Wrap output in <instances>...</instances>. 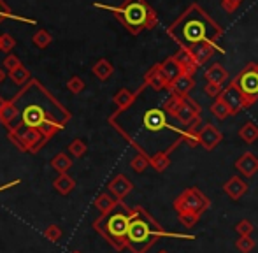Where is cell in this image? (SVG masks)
Wrapping results in <instances>:
<instances>
[{"instance_id": "cell-1", "label": "cell", "mask_w": 258, "mask_h": 253, "mask_svg": "<svg viewBox=\"0 0 258 253\" xmlns=\"http://www.w3.org/2000/svg\"><path fill=\"white\" fill-rule=\"evenodd\" d=\"M20 111V125L37 129L46 139H51L71 121L72 114L39 83L32 79L11 99Z\"/></svg>"}, {"instance_id": "cell-2", "label": "cell", "mask_w": 258, "mask_h": 253, "mask_svg": "<svg viewBox=\"0 0 258 253\" xmlns=\"http://www.w3.org/2000/svg\"><path fill=\"white\" fill-rule=\"evenodd\" d=\"M169 37L179 44V48H191L197 44H213L216 48L218 41L223 35V28L209 13L199 4H190L176 21L167 28Z\"/></svg>"}, {"instance_id": "cell-3", "label": "cell", "mask_w": 258, "mask_h": 253, "mask_svg": "<svg viewBox=\"0 0 258 253\" xmlns=\"http://www.w3.org/2000/svg\"><path fill=\"white\" fill-rule=\"evenodd\" d=\"M162 237L195 239V236H188V234L167 232L160 225V222H156L150 215L148 209H144L143 206H136L132 222H130L128 227V234H126V248L130 250V253H148V250Z\"/></svg>"}, {"instance_id": "cell-4", "label": "cell", "mask_w": 258, "mask_h": 253, "mask_svg": "<svg viewBox=\"0 0 258 253\" xmlns=\"http://www.w3.org/2000/svg\"><path fill=\"white\" fill-rule=\"evenodd\" d=\"M99 9H105L114 14V18L130 32L132 35H139L143 30H153L158 25V14L146 0H123L121 6H105L95 4Z\"/></svg>"}, {"instance_id": "cell-5", "label": "cell", "mask_w": 258, "mask_h": 253, "mask_svg": "<svg viewBox=\"0 0 258 253\" xmlns=\"http://www.w3.org/2000/svg\"><path fill=\"white\" fill-rule=\"evenodd\" d=\"M134 216V208H128L123 201L118 202L114 209L107 215H100L93 222V229L114 248L116 251H123L126 248V234Z\"/></svg>"}, {"instance_id": "cell-6", "label": "cell", "mask_w": 258, "mask_h": 253, "mask_svg": "<svg viewBox=\"0 0 258 253\" xmlns=\"http://www.w3.org/2000/svg\"><path fill=\"white\" fill-rule=\"evenodd\" d=\"M172 206L177 215H194L197 218H201L211 208V201L204 192H201L197 186H190L179 197L174 199Z\"/></svg>"}, {"instance_id": "cell-7", "label": "cell", "mask_w": 258, "mask_h": 253, "mask_svg": "<svg viewBox=\"0 0 258 253\" xmlns=\"http://www.w3.org/2000/svg\"><path fill=\"white\" fill-rule=\"evenodd\" d=\"M234 79L244 95L246 107L253 106L258 100V62H249Z\"/></svg>"}, {"instance_id": "cell-8", "label": "cell", "mask_w": 258, "mask_h": 253, "mask_svg": "<svg viewBox=\"0 0 258 253\" xmlns=\"http://www.w3.org/2000/svg\"><path fill=\"white\" fill-rule=\"evenodd\" d=\"M141 126L148 134H158L162 130H174V132H177L181 136V132H183V129H174L169 123L167 113L162 107H151V109L144 111L143 116H141Z\"/></svg>"}, {"instance_id": "cell-9", "label": "cell", "mask_w": 258, "mask_h": 253, "mask_svg": "<svg viewBox=\"0 0 258 253\" xmlns=\"http://www.w3.org/2000/svg\"><path fill=\"white\" fill-rule=\"evenodd\" d=\"M11 132H14L23 141L25 148H27V153H32V155L39 153V151L46 146V143H48V139H46L37 129H30V126L18 125L16 129H13Z\"/></svg>"}, {"instance_id": "cell-10", "label": "cell", "mask_w": 258, "mask_h": 253, "mask_svg": "<svg viewBox=\"0 0 258 253\" xmlns=\"http://www.w3.org/2000/svg\"><path fill=\"white\" fill-rule=\"evenodd\" d=\"M220 99L228 106L232 116H237V114L241 113L242 109H248V107H246L244 95H242V92L239 90L235 79H232V81L228 83L227 86H225L223 92H221V95H220Z\"/></svg>"}, {"instance_id": "cell-11", "label": "cell", "mask_w": 258, "mask_h": 253, "mask_svg": "<svg viewBox=\"0 0 258 253\" xmlns=\"http://www.w3.org/2000/svg\"><path fill=\"white\" fill-rule=\"evenodd\" d=\"M201 113H202V107L188 95L183 99V104H181L179 111H177V114H176V120L183 126H190L197 120H201Z\"/></svg>"}, {"instance_id": "cell-12", "label": "cell", "mask_w": 258, "mask_h": 253, "mask_svg": "<svg viewBox=\"0 0 258 253\" xmlns=\"http://www.w3.org/2000/svg\"><path fill=\"white\" fill-rule=\"evenodd\" d=\"M146 88H148L146 83H144V85L141 86L137 92H130L128 88H119L118 92H116V95L112 97V100H114V106H116L114 113H123V111L130 109V107L136 104V100L141 97V93H143Z\"/></svg>"}, {"instance_id": "cell-13", "label": "cell", "mask_w": 258, "mask_h": 253, "mask_svg": "<svg viewBox=\"0 0 258 253\" xmlns=\"http://www.w3.org/2000/svg\"><path fill=\"white\" fill-rule=\"evenodd\" d=\"M181 143H183V137L179 136L172 144H170L169 148H165L163 151H156L153 157L150 158V165H151V167H153L156 172H165L167 167L170 165V153H172V151L176 150V148L179 146Z\"/></svg>"}, {"instance_id": "cell-14", "label": "cell", "mask_w": 258, "mask_h": 253, "mask_svg": "<svg viewBox=\"0 0 258 253\" xmlns=\"http://www.w3.org/2000/svg\"><path fill=\"white\" fill-rule=\"evenodd\" d=\"M107 190H109V194H111L114 199H118V201H123V199H125L126 195H128L130 192L134 190V183L130 181V179L126 178L125 174H116L114 178L109 181Z\"/></svg>"}, {"instance_id": "cell-15", "label": "cell", "mask_w": 258, "mask_h": 253, "mask_svg": "<svg viewBox=\"0 0 258 253\" xmlns=\"http://www.w3.org/2000/svg\"><path fill=\"white\" fill-rule=\"evenodd\" d=\"M144 83H146L151 90H155V92H163V90L169 92V88H170V83L167 81V78L163 76L162 69H160V64L153 65V67L144 74Z\"/></svg>"}, {"instance_id": "cell-16", "label": "cell", "mask_w": 258, "mask_h": 253, "mask_svg": "<svg viewBox=\"0 0 258 253\" xmlns=\"http://www.w3.org/2000/svg\"><path fill=\"white\" fill-rule=\"evenodd\" d=\"M234 167L241 172L244 178H253L258 172V157L253 151H246L235 160Z\"/></svg>"}, {"instance_id": "cell-17", "label": "cell", "mask_w": 258, "mask_h": 253, "mask_svg": "<svg viewBox=\"0 0 258 253\" xmlns=\"http://www.w3.org/2000/svg\"><path fill=\"white\" fill-rule=\"evenodd\" d=\"M223 141V134L213 123H204L201 129V146L207 151H213Z\"/></svg>"}, {"instance_id": "cell-18", "label": "cell", "mask_w": 258, "mask_h": 253, "mask_svg": "<svg viewBox=\"0 0 258 253\" xmlns=\"http://www.w3.org/2000/svg\"><path fill=\"white\" fill-rule=\"evenodd\" d=\"M184 49H186V48H184ZM188 51L191 53V56L195 58V62H197V65L201 67V65H204V64L209 62L216 51L223 53L225 49L223 48H216V46H213V44H206V42H204V44L191 46V48H188Z\"/></svg>"}, {"instance_id": "cell-19", "label": "cell", "mask_w": 258, "mask_h": 253, "mask_svg": "<svg viewBox=\"0 0 258 253\" xmlns=\"http://www.w3.org/2000/svg\"><path fill=\"white\" fill-rule=\"evenodd\" d=\"M223 192L232 199V201H239L242 195L248 194V183L241 178V176H232L230 179L223 183Z\"/></svg>"}, {"instance_id": "cell-20", "label": "cell", "mask_w": 258, "mask_h": 253, "mask_svg": "<svg viewBox=\"0 0 258 253\" xmlns=\"http://www.w3.org/2000/svg\"><path fill=\"white\" fill-rule=\"evenodd\" d=\"M0 123L7 126V130H13L20 125V111L13 100H6L4 107L0 109Z\"/></svg>"}, {"instance_id": "cell-21", "label": "cell", "mask_w": 258, "mask_h": 253, "mask_svg": "<svg viewBox=\"0 0 258 253\" xmlns=\"http://www.w3.org/2000/svg\"><path fill=\"white\" fill-rule=\"evenodd\" d=\"M195 88V79L194 76H188V74H181L176 81L170 85V93H176L179 97H188L191 93V90Z\"/></svg>"}, {"instance_id": "cell-22", "label": "cell", "mask_w": 258, "mask_h": 253, "mask_svg": "<svg viewBox=\"0 0 258 253\" xmlns=\"http://www.w3.org/2000/svg\"><path fill=\"white\" fill-rule=\"evenodd\" d=\"M174 58L177 60V64L181 65V69H183V74H188V76H194L195 72H197L199 65L195 62V58L191 56V53L188 51V49L184 48H179V51L174 55Z\"/></svg>"}, {"instance_id": "cell-23", "label": "cell", "mask_w": 258, "mask_h": 253, "mask_svg": "<svg viewBox=\"0 0 258 253\" xmlns=\"http://www.w3.org/2000/svg\"><path fill=\"white\" fill-rule=\"evenodd\" d=\"M160 69H162L163 76H165L167 81H169L170 85H172V83L176 81L181 74H183V69H181V65L177 64V60L174 58V56H169V58L163 60V62L160 64Z\"/></svg>"}, {"instance_id": "cell-24", "label": "cell", "mask_w": 258, "mask_h": 253, "mask_svg": "<svg viewBox=\"0 0 258 253\" xmlns=\"http://www.w3.org/2000/svg\"><path fill=\"white\" fill-rule=\"evenodd\" d=\"M206 81L207 83H214V85H223L225 81L228 79V71L223 67L221 64L214 62L207 67L206 71Z\"/></svg>"}, {"instance_id": "cell-25", "label": "cell", "mask_w": 258, "mask_h": 253, "mask_svg": "<svg viewBox=\"0 0 258 253\" xmlns=\"http://www.w3.org/2000/svg\"><path fill=\"white\" fill-rule=\"evenodd\" d=\"M201 120H197L195 123H191L190 126H186V129H183V132H181V137H183V141L188 144L190 148H197L199 144H201Z\"/></svg>"}, {"instance_id": "cell-26", "label": "cell", "mask_w": 258, "mask_h": 253, "mask_svg": "<svg viewBox=\"0 0 258 253\" xmlns=\"http://www.w3.org/2000/svg\"><path fill=\"white\" fill-rule=\"evenodd\" d=\"M92 72L95 78L100 79V81H107V79L112 76V72H114V67H112V64L109 62L107 58H100L93 64Z\"/></svg>"}, {"instance_id": "cell-27", "label": "cell", "mask_w": 258, "mask_h": 253, "mask_svg": "<svg viewBox=\"0 0 258 253\" xmlns=\"http://www.w3.org/2000/svg\"><path fill=\"white\" fill-rule=\"evenodd\" d=\"M118 199H114L111 194H100L95 199V208L100 211V215H107V213H111L118 206Z\"/></svg>"}, {"instance_id": "cell-28", "label": "cell", "mask_w": 258, "mask_h": 253, "mask_svg": "<svg viewBox=\"0 0 258 253\" xmlns=\"http://www.w3.org/2000/svg\"><path fill=\"white\" fill-rule=\"evenodd\" d=\"M53 186L58 194L69 195L72 190L76 188V181H74V178H71L69 174H58V178L53 181Z\"/></svg>"}, {"instance_id": "cell-29", "label": "cell", "mask_w": 258, "mask_h": 253, "mask_svg": "<svg viewBox=\"0 0 258 253\" xmlns=\"http://www.w3.org/2000/svg\"><path fill=\"white\" fill-rule=\"evenodd\" d=\"M239 137H241L246 144L256 143L258 141V125L253 123V121H246V123L239 129Z\"/></svg>"}, {"instance_id": "cell-30", "label": "cell", "mask_w": 258, "mask_h": 253, "mask_svg": "<svg viewBox=\"0 0 258 253\" xmlns=\"http://www.w3.org/2000/svg\"><path fill=\"white\" fill-rule=\"evenodd\" d=\"M183 99L184 97H179V95H176V93H170V95L167 97L165 102H163V106H162V109L167 113V116L176 118L177 111H179L181 104H183Z\"/></svg>"}, {"instance_id": "cell-31", "label": "cell", "mask_w": 258, "mask_h": 253, "mask_svg": "<svg viewBox=\"0 0 258 253\" xmlns=\"http://www.w3.org/2000/svg\"><path fill=\"white\" fill-rule=\"evenodd\" d=\"M51 167L58 174H67L69 169L72 167V158L67 153H58L51 160Z\"/></svg>"}, {"instance_id": "cell-32", "label": "cell", "mask_w": 258, "mask_h": 253, "mask_svg": "<svg viewBox=\"0 0 258 253\" xmlns=\"http://www.w3.org/2000/svg\"><path fill=\"white\" fill-rule=\"evenodd\" d=\"M9 78H11V81H13L14 85H20V86H25V85H28V83L32 81L30 71H28L25 65H21V67L16 69V71L9 72Z\"/></svg>"}, {"instance_id": "cell-33", "label": "cell", "mask_w": 258, "mask_h": 253, "mask_svg": "<svg viewBox=\"0 0 258 253\" xmlns=\"http://www.w3.org/2000/svg\"><path fill=\"white\" fill-rule=\"evenodd\" d=\"M209 109H211V114H213L214 118H218V120H225V118L232 116L228 106L220 99V97H218V99H214V102L211 104Z\"/></svg>"}, {"instance_id": "cell-34", "label": "cell", "mask_w": 258, "mask_h": 253, "mask_svg": "<svg viewBox=\"0 0 258 253\" xmlns=\"http://www.w3.org/2000/svg\"><path fill=\"white\" fill-rule=\"evenodd\" d=\"M4 20H16V21H25V23H30V25H35V20H30V18H23V16H16L9 7L6 6L4 0H0V23Z\"/></svg>"}, {"instance_id": "cell-35", "label": "cell", "mask_w": 258, "mask_h": 253, "mask_svg": "<svg viewBox=\"0 0 258 253\" xmlns=\"http://www.w3.org/2000/svg\"><path fill=\"white\" fill-rule=\"evenodd\" d=\"M34 44H35V48H39V49H46L49 44L53 42V35L49 34L48 30H44V28H41L39 32H35L34 34Z\"/></svg>"}, {"instance_id": "cell-36", "label": "cell", "mask_w": 258, "mask_h": 253, "mask_svg": "<svg viewBox=\"0 0 258 253\" xmlns=\"http://www.w3.org/2000/svg\"><path fill=\"white\" fill-rule=\"evenodd\" d=\"M130 167L134 169V172L141 174V172H144L150 167V157H146V155H143V153H137L136 157L130 160Z\"/></svg>"}, {"instance_id": "cell-37", "label": "cell", "mask_w": 258, "mask_h": 253, "mask_svg": "<svg viewBox=\"0 0 258 253\" xmlns=\"http://www.w3.org/2000/svg\"><path fill=\"white\" fill-rule=\"evenodd\" d=\"M86 151H88V146H86V143L83 139H74L71 144H69V153L74 155L76 158L85 157Z\"/></svg>"}, {"instance_id": "cell-38", "label": "cell", "mask_w": 258, "mask_h": 253, "mask_svg": "<svg viewBox=\"0 0 258 253\" xmlns=\"http://www.w3.org/2000/svg\"><path fill=\"white\" fill-rule=\"evenodd\" d=\"M255 239H251V236H242L239 237L237 241H235V248H237V251L241 253H249L255 248Z\"/></svg>"}, {"instance_id": "cell-39", "label": "cell", "mask_w": 258, "mask_h": 253, "mask_svg": "<svg viewBox=\"0 0 258 253\" xmlns=\"http://www.w3.org/2000/svg\"><path fill=\"white\" fill-rule=\"evenodd\" d=\"M61 229L56 225V223H51V225H48L44 229V237L48 241H51V243H58V241L61 239Z\"/></svg>"}, {"instance_id": "cell-40", "label": "cell", "mask_w": 258, "mask_h": 253, "mask_svg": "<svg viewBox=\"0 0 258 253\" xmlns=\"http://www.w3.org/2000/svg\"><path fill=\"white\" fill-rule=\"evenodd\" d=\"M253 230H255V225H253V223L249 222V220H246V218L235 223V232L239 234V237H242V236H251Z\"/></svg>"}, {"instance_id": "cell-41", "label": "cell", "mask_w": 258, "mask_h": 253, "mask_svg": "<svg viewBox=\"0 0 258 253\" xmlns=\"http://www.w3.org/2000/svg\"><path fill=\"white\" fill-rule=\"evenodd\" d=\"M67 88L71 93L78 95V93H81L83 90H85V81H83V78H79V76H72L67 81Z\"/></svg>"}, {"instance_id": "cell-42", "label": "cell", "mask_w": 258, "mask_h": 253, "mask_svg": "<svg viewBox=\"0 0 258 253\" xmlns=\"http://www.w3.org/2000/svg\"><path fill=\"white\" fill-rule=\"evenodd\" d=\"M21 65H23V64H21V60L18 58L16 55H13V53H11V55H7L6 58H4V69H6V71H9V72L20 69Z\"/></svg>"}, {"instance_id": "cell-43", "label": "cell", "mask_w": 258, "mask_h": 253, "mask_svg": "<svg viewBox=\"0 0 258 253\" xmlns=\"http://www.w3.org/2000/svg\"><path fill=\"white\" fill-rule=\"evenodd\" d=\"M225 86L223 85H214V83H207L204 86V92L207 97H211V99H218V97L221 95V92H223Z\"/></svg>"}, {"instance_id": "cell-44", "label": "cell", "mask_w": 258, "mask_h": 253, "mask_svg": "<svg viewBox=\"0 0 258 253\" xmlns=\"http://www.w3.org/2000/svg\"><path fill=\"white\" fill-rule=\"evenodd\" d=\"M14 46H16V39L11 34H2V51L11 55V49H13Z\"/></svg>"}, {"instance_id": "cell-45", "label": "cell", "mask_w": 258, "mask_h": 253, "mask_svg": "<svg viewBox=\"0 0 258 253\" xmlns=\"http://www.w3.org/2000/svg\"><path fill=\"white\" fill-rule=\"evenodd\" d=\"M177 220H179L181 225L186 227V229H194L195 223L201 218H197V216H194V215H177Z\"/></svg>"}, {"instance_id": "cell-46", "label": "cell", "mask_w": 258, "mask_h": 253, "mask_svg": "<svg viewBox=\"0 0 258 253\" xmlns=\"http://www.w3.org/2000/svg\"><path fill=\"white\" fill-rule=\"evenodd\" d=\"M220 2H221V7H223L228 14H232L237 11V7L241 6L244 0H220Z\"/></svg>"}, {"instance_id": "cell-47", "label": "cell", "mask_w": 258, "mask_h": 253, "mask_svg": "<svg viewBox=\"0 0 258 253\" xmlns=\"http://www.w3.org/2000/svg\"><path fill=\"white\" fill-rule=\"evenodd\" d=\"M18 183H20V179H14V181H11V183H7L6 186H2V188H0V192H4V190H7V188H11V186H16Z\"/></svg>"}, {"instance_id": "cell-48", "label": "cell", "mask_w": 258, "mask_h": 253, "mask_svg": "<svg viewBox=\"0 0 258 253\" xmlns=\"http://www.w3.org/2000/svg\"><path fill=\"white\" fill-rule=\"evenodd\" d=\"M6 76H7V72L4 71L2 67H0V85H2V83H4V79H6Z\"/></svg>"}, {"instance_id": "cell-49", "label": "cell", "mask_w": 258, "mask_h": 253, "mask_svg": "<svg viewBox=\"0 0 258 253\" xmlns=\"http://www.w3.org/2000/svg\"><path fill=\"white\" fill-rule=\"evenodd\" d=\"M4 104H6V99H2V95H0V109L4 107Z\"/></svg>"}, {"instance_id": "cell-50", "label": "cell", "mask_w": 258, "mask_h": 253, "mask_svg": "<svg viewBox=\"0 0 258 253\" xmlns=\"http://www.w3.org/2000/svg\"><path fill=\"white\" fill-rule=\"evenodd\" d=\"M0 51H2V35H0Z\"/></svg>"}, {"instance_id": "cell-51", "label": "cell", "mask_w": 258, "mask_h": 253, "mask_svg": "<svg viewBox=\"0 0 258 253\" xmlns=\"http://www.w3.org/2000/svg\"><path fill=\"white\" fill-rule=\"evenodd\" d=\"M158 253H169V251H167V250H160Z\"/></svg>"}, {"instance_id": "cell-52", "label": "cell", "mask_w": 258, "mask_h": 253, "mask_svg": "<svg viewBox=\"0 0 258 253\" xmlns=\"http://www.w3.org/2000/svg\"><path fill=\"white\" fill-rule=\"evenodd\" d=\"M71 253H81V251H79V250H74V251H71Z\"/></svg>"}]
</instances>
